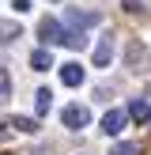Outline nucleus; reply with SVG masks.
<instances>
[{
	"mask_svg": "<svg viewBox=\"0 0 151 155\" xmlns=\"http://www.w3.org/2000/svg\"><path fill=\"white\" fill-rule=\"evenodd\" d=\"M64 23L72 27V34H83L87 27L102 23V15H98V12H79V8H68V12H64Z\"/></svg>",
	"mask_w": 151,
	"mask_h": 155,
	"instance_id": "f257e3e1",
	"label": "nucleus"
},
{
	"mask_svg": "<svg viewBox=\"0 0 151 155\" xmlns=\"http://www.w3.org/2000/svg\"><path fill=\"white\" fill-rule=\"evenodd\" d=\"M60 121H64V129L79 133V129H87V125H91V110H87V106H64Z\"/></svg>",
	"mask_w": 151,
	"mask_h": 155,
	"instance_id": "f03ea898",
	"label": "nucleus"
},
{
	"mask_svg": "<svg viewBox=\"0 0 151 155\" xmlns=\"http://www.w3.org/2000/svg\"><path fill=\"white\" fill-rule=\"evenodd\" d=\"M38 34H42L45 45H64V42H68V34L60 30L57 19H42V23H38Z\"/></svg>",
	"mask_w": 151,
	"mask_h": 155,
	"instance_id": "7ed1b4c3",
	"label": "nucleus"
},
{
	"mask_svg": "<svg viewBox=\"0 0 151 155\" xmlns=\"http://www.w3.org/2000/svg\"><path fill=\"white\" fill-rule=\"evenodd\" d=\"M125 121H128L125 110H106V117H102V133H106V136H117L121 129H125Z\"/></svg>",
	"mask_w": 151,
	"mask_h": 155,
	"instance_id": "20e7f679",
	"label": "nucleus"
},
{
	"mask_svg": "<svg viewBox=\"0 0 151 155\" xmlns=\"http://www.w3.org/2000/svg\"><path fill=\"white\" fill-rule=\"evenodd\" d=\"M83 80H87V72H83V68L76 64V61H68V64H60V83H64V87H79Z\"/></svg>",
	"mask_w": 151,
	"mask_h": 155,
	"instance_id": "39448f33",
	"label": "nucleus"
},
{
	"mask_svg": "<svg viewBox=\"0 0 151 155\" xmlns=\"http://www.w3.org/2000/svg\"><path fill=\"white\" fill-rule=\"evenodd\" d=\"M125 114H128V117H132V121H140V125H147V121H151V106L143 102V98H132Z\"/></svg>",
	"mask_w": 151,
	"mask_h": 155,
	"instance_id": "423d86ee",
	"label": "nucleus"
},
{
	"mask_svg": "<svg viewBox=\"0 0 151 155\" xmlns=\"http://www.w3.org/2000/svg\"><path fill=\"white\" fill-rule=\"evenodd\" d=\"M30 68L34 72H49L53 68V49H34L30 53Z\"/></svg>",
	"mask_w": 151,
	"mask_h": 155,
	"instance_id": "0eeeda50",
	"label": "nucleus"
},
{
	"mask_svg": "<svg viewBox=\"0 0 151 155\" xmlns=\"http://www.w3.org/2000/svg\"><path fill=\"white\" fill-rule=\"evenodd\" d=\"M15 38H23V27H19V23H15V19H0V42H15Z\"/></svg>",
	"mask_w": 151,
	"mask_h": 155,
	"instance_id": "6e6552de",
	"label": "nucleus"
},
{
	"mask_svg": "<svg viewBox=\"0 0 151 155\" xmlns=\"http://www.w3.org/2000/svg\"><path fill=\"white\" fill-rule=\"evenodd\" d=\"M110 61H113V42H110V38H102V42H98V49H95V64L106 68Z\"/></svg>",
	"mask_w": 151,
	"mask_h": 155,
	"instance_id": "1a4fd4ad",
	"label": "nucleus"
},
{
	"mask_svg": "<svg viewBox=\"0 0 151 155\" xmlns=\"http://www.w3.org/2000/svg\"><path fill=\"white\" fill-rule=\"evenodd\" d=\"M8 129H15V133H38V125L30 117H11V121H4Z\"/></svg>",
	"mask_w": 151,
	"mask_h": 155,
	"instance_id": "9d476101",
	"label": "nucleus"
},
{
	"mask_svg": "<svg viewBox=\"0 0 151 155\" xmlns=\"http://www.w3.org/2000/svg\"><path fill=\"white\" fill-rule=\"evenodd\" d=\"M49 106H53V95L42 87V91L34 95V110H38V114H49Z\"/></svg>",
	"mask_w": 151,
	"mask_h": 155,
	"instance_id": "9b49d317",
	"label": "nucleus"
},
{
	"mask_svg": "<svg viewBox=\"0 0 151 155\" xmlns=\"http://www.w3.org/2000/svg\"><path fill=\"white\" fill-rule=\"evenodd\" d=\"M11 98V76H8V68H0V106Z\"/></svg>",
	"mask_w": 151,
	"mask_h": 155,
	"instance_id": "f8f14e48",
	"label": "nucleus"
},
{
	"mask_svg": "<svg viewBox=\"0 0 151 155\" xmlns=\"http://www.w3.org/2000/svg\"><path fill=\"white\" fill-rule=\"evenodd\" d=\"M125 12H132V15L140 12L143 15V12H147V0H125Z\"/></svg>",
	"mask_w": 151,
	"mask_h": 155,
	"instance_id": "ddd939ff",
	"label": "nucleus"
},
{
	"mask_svg": "<svg viewBox=\"0 0 151 155\" xmlns=\"http://www.w3.org/2000/svg\"><path fill=\"white\" fill-rule=\"evenodd\" d=\"M110 155H140V148H136V144H117Z\"/></svg>",
	"mask_w": 151,
	"mask_h": 155,
	"instance_id": "4468645a",
	"label": "nucleus"
},
{
	"mask_svg": "<svg viewBox=\"0 0 151 155\" xmlns=\"http://www.w3.org/2000/svg\"><path fill=\"white\" fill-rule=\"evenodd\" d=\"M136 61H143V45H128V64H136Z\"/></svg>",
	"mask_w": 151,
	"mask_h": 155,
	"instance_id": "2eb2a0df",
	"label": "nucleus"
},
{
	"mask_svg": "<svg viewBox=\"0 0 151 155\" xmlns=\"http://www.w3.org/2000/svg\"><path fill=\"white\" fill-rule=\"evenodd\" d=\"M11 4H15V12H19V15H23V12H30V0H11Z\"/></svg>",
	"mask_w": 151,
	"mask_h": 155,
	"instance_id": "dca6fc26",
	"label": "nucleus"
}]
</instances>
